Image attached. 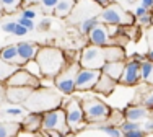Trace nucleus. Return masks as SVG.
Segmentation results:
<instances>
[{"label":"nucleus","mask_w":153,"mask_h":137,"mask_svg":"<svg viewBox=\"0 0 153 137\" xmlns=\"http://www.w3.org/2000/svg\"><path fill=\"white\" fill-rule=\"evenodd\" d=\"M36 60L41 67L42 77L51 80H54L56 75H59L62 68L67 66L65 52L56 46H41L36 54Z\"/></svg>","instance_id":"f257e3e1"},{"label":"nucleus","mask_w":153,"mask_h":137,"mask_svg":"<svg viewBox=\"0 0 153 137\" xmlns=\"http://www.w3.org/2000/svg\"><path fill=\"white\" fill-rule=\"evenodd\" d=\"M28 111H36V113H44V111L54 109L64 104L60 93L51 90L49 86H38L31 92L28 100L23 103Z\"/></svg>","instance_id":"f03ea898"},{"label":"nucleus","mask_w":153,"mask_h":137,"mask_svg":"<svg viewBox=\"0 0 153 137\" xmlns=\"http://www.w3.org/2000/svg\"><path fill=\"white\" fill-rule=\"evenodd\" d=\"M82 108H83V113H85L86 124L90 126L106 122L109 114H111V108L103 100L96 98V96H90V98L82 100Z\"/></svg>","instance_id":"7ed1b4c3"},{"label":"nucleus","mask_w":153,"mask_h":137,"mask_svg":"<svg viewBox=\"0 0 153 137\" xmlns=\"http://www.w3.org/2000/svg\"><path fill=\"white\" fill-rule=\"evenodd\" d=\"M98 18L101 23L108 26H132L135 23V16L126 12L121 5H114V3H109L108 7L101 8Z\"/></svg>","instance_id":"20e7f679"},{"label":"nucleus","mask_w":153,"mask_h":137,"mask_svg":"<svg viewBox=\"0 0 153 137\" xmlns=\"http://www.w3.org/2000/svg\"><path fill=\"white\" fill-rule=\"evenodd\" d=\"M82 68L78 60L74 62H67V66L60 70L59 75H56L54 78V86L57 88V92L60 95H74L76 92L75 90V80H76V74Z\"/></svg>","instance_id":"39448f33"},{"label":"nucleus","mask_w":153,"mask_h":137,"mask_svg":"<svg viewBox=\"0 0 153 137\" xmlns=\"http://www.w3.org/2000/svg\"><path fill=\"white\" fill-rule=\"evenodd\" d=\"M42 131L44 132H70L67 126V119H65V111L64 106L54 108V109L44 111L42 113Z\"/></svg>","instance_id":"423d86ee"},{"label":"nucleus","mask_w":153,"mask_h":137,"mask_svg":"<svg viewBox=\"0 0 153 137\" xmlns=\"http://www.w3.org/2000/svg\"><path fill=\"white\" fill-rule=\"evenodd\" d=\"M64 106L65 111V119H67V126L70 129V132H78L82 131L86 126V119H85V113L82 108V101L72 98L70 101H67Z\"/></svg>","instance_id":"0eeeda50"},{"label":"nucleus","mask_w":153,"mask_h":137,"mask_svg":"<svg viewBox=\"0 0 153 137\" xmlns=\"http://www.w3.org/2000/svg\"><path fill=\"white\" fill-rule=\"evenodd\" d=\"M80 66L85 67V68H103L104 62V49L101 46H94V44H90V46H85L80 52V59H78Z\"/></svg>","instance_id":"6e6552de"},{"label":"nucleus","mask_w":153,"mask_h":137,"mask_svg":"<svg viewBox=\"0 0 153 137\" xmlns=\"http://www.w3.org/2000/svg\"><path fill=\"white\" fill-rule=\"evenodd\" d=\"M140 66H142L140 60H135V59L126 60L122 75H121V78H119L117 83H121L122 86H137L142 82Z\"/></svg>","instance_id":"1a4fd4ad"},{"label":"nucleus","mask_w":153,"mask_h":137,"mask_svg":"<svg viewBox=\"0 0 153 137\" xmlns=\"http://www.w3.org/2000/svg\"><path fill=\"white\" fill-rule=\"evenodd\" d=\"M5 86H30V88H38V86H41V78L30 74L25 67H18L10 75L8 80L5 82Z\"/></svg>","instance_id":"9d476101"},{"label":"nucleus","mask_w":153,"mask_h":137,"mask_svg":"<svg viewBox=\"0 0 153 137\" xmlns=\"http://www.w3.org/2000/svg\"><path fill=\"white\" fill-rule=\"evenodd\" d=\"M101 75L100 68H85L82 67L76 74V80H75V90L76 92H90L94 88L98 78Z\"/></svg>","instance_id":"9b49d317"},{"label":"nucleus","mask_w":153,"mask_h":137,"mask_svg":"<svg viewBox=\"0 0 153 137\" xmlns=\"http://www.w3.org/2000/svg\"><path fill=\"white\" fill-rule=\"evenodd\" d=\"M88 41H90V44L101 46V48L112 44V38H111V33H109L108 25H104V23H101V21H100V23H98L96 26L90 31Z\"/></svg>","instance_id":"f8f14e48"},{"label":"nucleus","mask_w":153,"mask_h":137,"mask_svg":"<svg viewBox=\"0 0 153 137\" xmlns=\"http://www.w3.org/2000/svg\"><path fill=\"white\" fill-rule=\"evenodd\" d=\"M34 88L30 86H5V101L13 104H21L28 100Z\"/></svg>","instance_id":"ddd939ff"},{"label":"nucleus","mask_w":153,"mask_h":137,"mask_svg":"<svg viewBox=\"0 0 153 137\" xmlns=\"http://www.w3.org/2000/svg\"><path fill=\"white\" fill-rule=\"evenodd\" d=\"M42 127V113H36V111H28L21 119V129L28 134L38 132Z\"/></svg>","instance_id":"4468645a"},{"label":"nucleus","mask_w":153,"mask_h":137,"mask_svg":"<svg viewBox=\"0 0 153 137\" xmlns=\"http://www.w3.org/2000/svg\"><path fill=\"white\" fill-rule=\"evenodd\" d=\"M16 49H18V57H20L21 67H23L28 60L36 57L39 46L36 42H31V41H21V42H16Z\"/></svg>","instance_id":"2eb2a0df"},{"label":"nucleus","mask_w":153,"mask_h":137,"mask_svg":"<svg viewBox=\"0 0 153 137\" xmlns=\"http://www.w3.org/2000/svg\"><path fill=\"white\" fill-rule=\"evenodd\" d=\"M116 85H117V80H114V78H111L109 75L101 72V75H100V78H98V82H96V85H94L93 90L96 93H100V95H103V96H111L112 92L116 90Z\"/></svg>","instance_id":"dca6fc26"},{"label":"nucleus","mask_w":153,"mask_h":137,"mask_svg":"<svg viewBox=\"0 0 153 137\" xmlns=\"http://www.w3.org/2000/svg\"><path fill=\"white\" fill-rule=\"evenodd\" d=\"M122 114L126 121H143L150 116V111L142 104H129L126 109H122Z\"/></svg>","instance_id":"f3484780"},{"label":"nucleus","mask_w":153,"mask_h":137,"mask_svg":"<svg viewBox=\"0 0 153 137\" xmlns=\"http://www.w3.org/2000/svg\"><path fill=\"white\" fill-rule=\"evenodd\" d=\"M21 131V121L0 119V137H18Z\"/></svg>","instance_id":"a211bd4d"},{"label":"nucleus","mask_w":153,"mask_h":137,"mask_svg":"<svg viewBox=\"0 0 153 137\" xmlns=\"http://www.w3.org/2000/svg\"><path fill=\"white\" fill-rule=\"evenodd\" d=\"M26 113L28 109L25 106H16L13 103L0 106V119H16V118H23Z\"/></svg>","instance_id":"6ab92c4d"},{"label":"nucleus","mask_w":153,"mask_h":137,"mask_svg":"<svg viewBox=\"0 0 153 137\" xmlns=\"http://www.w3.org/2000/svg\"><path fill=\"white\" fill-rule=\"evenodd\" d=\"M124 64H126V60H108V62H104L101 72L119 82V78L122 75V70H124Z\"/></svg>","instance_id":"aec40b11"},{"label":"nucleus","mask_w":153,"mask_h":137,"mask_svg":"<svg viewBox=\"0 0 153 137\" xmlns=\"http://www.w3.org/2000/svg\"><path fill=\"white\" fill-rule=\"evenodd\" d=\"M0 59L3 62H8V64H13V66H18L21 67V62H20V57H18V49H16V44H7L0 49Z\"/></svg>","instance_id":"412c9836"},{"label":"nucleus","mask_w":153,"mask_h":137,"mask_svg":"<svg viewBox=\"0 0 153 137\" xmlns=\"http://www.w3.org/2000/svg\"><path fill=\"white\" fill-rule=\"evenodd\" d=\"M75 8V0H59V3L56 5L52 15L56 18H67L72 15Z\"/></svg>","instance_id":"4be33fe9"},{"label":"nucleus","mask_w":153,"mask_h":137,"mask_svg":"<svg viewBox=\"0 0 153 137\" xmlns=\"http://www.w3.org/2000/svg\"><path fill=\"white\" fill-rule=\"evenodd\" d=\"M104 59L108 60H126V51L121 44H109L104 46Z\"/></svg>","instance_id":"5701e85b"},{"label":"nucleus","mask_w":153,"mask_h":137,"mask_svg":"<svg viewBox=\"0 0 153 137\" xmlns=\"http://www.w3.org/2000/svg\"><path fill=\"white\" fill-rule=\"evenodd\" d=\"M93 129H96V131H101V132H104L106 136L109 137H124L122 136V131L119 129V126H116V124H111V122H100V124H93L91 126Z\"/></svg>","instance_id":"b1692460"},{"label":"nucleus","mask_w":153,"mask_h":137,"mask_svg":"<svg viewBox=\"0 0 153 137\" xmlns=\"http://www.w3.org/2000/svg\"><path fill=\"white\" fill-rule=\"evenodd\" d=\"M140 74H142V80L148 86H153V62L152 60H148V59L142 60Z\"/></svg>","instance_id":"393cba45"},{"label":"nucleus","mask_w":153,"mask_h":137,"mask_svg":"<svg viewBox=\"0 0 153 137\" xmlns=\"http://www.w3.org/2000/svg\"><path fill=\"white\" fill-rule=\"evenodd\" d=\"M16 68H18V66H13V64H8V62H3V60L0 59V83H5V82L10 78V75H12Z\"/></svg>","instance_id":"a878e982"},{"label":"nucleus","mask_w":153,"mask_h":137,"mask_svg":"<svg viewBox=\"0 0 153 137\" xmlns=\"http://www.w3.org/2000/svg\"><path fill=\"white\" fill-rule=\"evenodd\" d=\"M98 23H100V18H98V16H90V18L82 20V21H80V33L85 34V36H88L90 31H91Z\"/></svg>","instance_id":"bb28decb"},{"label":"nucleus","mask_w":153,"mask_h":137,"mask_svg":"<svg viewBox=\"0 0 153 137\" xmlns=\"http://www.w3.org/2000/svg\"><path fill=\"white\" fill-rule=\"evenodd\" d=\"M0 3H2L3 13H13L20 10V7L23 5V0H0Z\"/></svg>","instance_id":"cd10ccee"},{"label":"nucleus","mask_w":153,"mask_h":137,"mask_svg":"<svg viewBox=\"0 0 153 137\" xmlns=\"http://www.w3.org/2000/svg\"><path fill=\"white\" fill-rule=\"evenodd\" d=\"M137 104L145 106L152 113V111H153V88H148L147 92H142V100Z\"/></svg>","instance_id":"c85d7f7f"},{"label":"nucleus","mask_w":153,"mask_h":137,"mask_svg":"<svg viewBox=\"0 0 153 137\" xmlns=\"http://www.w3.org/2000/svg\"><path fill=\"white\" fill-rule=\"evenodd\" d=\"M25 68H26L30 74H33L34 77H38V78H42V74H41V67H39V64H38V60H36V57L34 59H31V60H28L26 64L23 66Z\"/></svg>","instance_id":"c756f323"},{"label":"nucleus","mask_w":153,"mask_h":137,"mask_svg":"<svg viewBox=\"0 0 153 137\" xmlns=\"http://www.w3.org/2000/svg\"><path fill=\"white\" fill-rule=\"evenodd\" d=\"M140 127H142L140 122H137V121H122L119 124V129L122 131V134L127 131H134V129H140Z\"/></svg>","instance_id":"7c9ffc66"},{"label":"nucleus","mask_w":153,"mask_h":137,"mask_svg":"<svg viewBox=\"0 0 153 137\" xmlns=\"http://www.w3.org/2000/svg\"><path fill=\"white\" fill-rule=\"evenodd\" d=\"M57 3H59V0H41V2H39V5H41V10H42V12L52 13Z\"/></svg>","instance_id":"2f4dec72"},{"label":"nucleus","mask_w":153,"mask_h":137,"mask_svg":"<svg viewBox=\"0 0 153 137\" xmlns=\"http://www.w3.org/2000/svg\"><path fill=\"white\" fill-rule=\"evenodd\" d=\"M51 26H52V20H51V16H44L39 20L38 23V30L39 31H49Z\"/></svg>","instance_id":"473e14b6"},{"label":"nucleus","mask_w":153,"mask_h":137,"mask_svg":"<svg viewBox=\"0 0 153 137\" xmlns=\"http://www.w3.org/2000/svg\"><path fill=\"white\" fill-rule=\"evenodd\" d=\"M152 20H153V8L147 13V15L137 18V21H138V25H140V26H152Z\"/></svg>","instance_id":"72a5a7b5"},{"label":"nucleus","mask_w":153,"mask_h":137,"mask_svg":"<svg viewBox=\"0 0 153 137\" xmlns=\"http://www.w3.org/2000/svg\"><path fill=\"white\" fill-rule=\"evenodd\" d=\"M18 23L20 25H23L25 28H28L30 31H33V30H36V23H34V20H30V18H25V16H20L18 18Z\"/></svg>","instance_id":"f704fd0d"},{"label":"nucleus","mask_w":153,"mask_h":137,"mask_svg":"<svg viewBox=\"0 0 153 137\" xmlns=\"http://www.w3.org/2000/svg\"><path fill=\"white\" fill-rule=\"evenodd\" d=\"M148 134V132L147 131H145V129H134V131H127V132H124V137H145V136H147Z\"/></svg>","instance_id":"c9c22d12"},{"label":"nucleus","mask_w":153,"mask_h":137,"mask_svg":"<svg viewBox=\"0 0 153 137\" xmlns=\"http://www.w3.org/2000/svg\"><path fill=\"white\" fill-rule=\"evenodd\" d=\"M15 26H16V20L15 21H5V23H2V31L7 34H13V31H15Z\"/></svg>","instance_id":"e433bc0d"},{"label":"nucleus","mask_w":153,"mask_h":137,"mask_svg":"<svg viewBox=\"0 0 153 137\" xmlns=\"http://www.w3.org/2000/svg\"><path fill=\"white\" fill-rule=\"evenodd\" d=\"M28 33H30V30H28V28H25L23 25H20V23L16 21V26H15V31H13V34L18 36V38H23V36H26Z\"/></svg>","instance_id":"4c0bfd02"},{"label":"nucleus","mask_w":153,"mask_h":137,"mask_svg":"<svg viewBox=\"0 0 153 137\" xmlns=\"http://www.w3.org/2000/svg\"><path fill=\"white\" fill-rule=\"evenodd\" d=\"M20 16H25V18H30V20H34L36 16H38V12H36L34 8H30V7H26V8L21 10V15Z\"/></svg>","instance_id":"58836bf2"},{"label":"nucleus","mask_w":153,"mask_h":137,"mask_svg":"<svg viewBox=\"0 0 153 137\" xmlns=\"http://www.w3.org/2000/svg\"><path fill=\"white\" fill-rule=\"evenodd\" d=\"M150 10H152V8H147L145 5H142V3H140V5H138L137 8H135V12H134V16H135V20H137V18H140V16L147 15V13L150 12Z\"/></svg>","instance_id":"ea45409f"},{"label":"nucleus","mask_w":153,"mask_h":137,"mask_svg":"<svg viewBox=\"0 0 153 137\" xmlns=\"http://www.w3.org/2000/svg\"><path fill=\"white\" fill-rule=\"evenodd\" d=\"M147 44H148V51H152L153 49V28L148 30V33H147Z\"/></svg>","instance_id":"a19ab883"},{"label":"nucleus","mask_w":153,"mask_h":137,"mask_svg":"<svg viewBox=\"0 0 153 137\" xmlns=\"http://www.w3.org/2000/svg\"><path fill=\"white\" fill-rule=\"evenodd\" d=\"M143 129L147 132H153V119H148L147 122L143 124Z\"/></svg>","instance_id":"79ce46f5"},{"label":"nucleus","mask_w":153,"mask_h":137,"mask_svg":"<svg viewBox=\"0 0 153 137\" xmlns=\"http://www.w3.org/2000/svg\"><path fill=\"white\" fill-rule=\"evenodd\" d=\"M5 101V83H0V104Z\"/></svg>","instance_id":"37998d69"},{"label":"nucleus","mask_w":153,"mask_h":137,"mask_svg":"<svg viewBox=\"0 0 153 137\" xmlns=\"http://www.w3.org/2000/svg\"><path fill=\"white\" fill-rule=\"evenodd\" d=\"M94 3H96V5H100L101 8H104V7H108L109 3H111V0H93Z\"/></svg>","instance_id":"c03bdc74"},{"label":"nucleus","mask_w":153,"mask_h":137,"mask_svg":"<svg viewBox=\"0 0 153 137\" xmlns=\"http://www.w3.org/2000/svg\"><path fill=\"white\" fill-rule=\"evenodd\" d=\"M67 134H64V132H47V137H67Z\"/></svg>","instance_id":"a18cd8bd"},{"label":"nucleus","mask_w":153,"mask_h":137,"mask_svg":"<svg viewBox=\"0 0 153 137\" xmlns=\"http://www.w3.org/2000/svg\"><path fill=\"white\" fill-rule=\"evenodd\" d=\"M142 5H145L147 8H153V0H140Z\"/></svg>","instance_id":"49530a36"},{"label":"nucleus","mask_w":153,"mask_h":137,"mask_svg":"<svg viewBox=\"0 0 153 137\" xmlns=\"http://www.w3.org/2000/svg\"><path fill=\"white\" fill-rule=\"evenodd\" d=\"M41 0H23V3H28V5H36V3H39Z\"/></svg>","instance_id":"de8ad7c7"},{"label":"nucleus","mask_w":153,"mask_h":137,"mask_svg":"<svg viewBox=\"0 0 153 137\" xmlns=\"http://www.w3.org/2000/svg\"><path fill=\"white\" fill-rule=\"evenodd\" d=\"M145 59H148V60H152V62H153V49L145 54Z\"/></svg>","instance_id":"09e8293b"},{"label":"nucleus","mask_w":153,"mask_h":137,"mask_svg":"<svg viewBox=\"0 0 153 137\" xmlns=\"http://www.w3.org/2000/svg\"><path fill=\"white\" fill-rule=\"evenodd\" d=\"M67 137H75V132H68Z\"/></svg>","instance_id":"8fccbe9b"},{"label":"nucleus","mask_w":153,"mask_h":137,"mask_svg":"<svg viewBox=\"0 0 153 137\" xmlns=\"http://www.w3.org/2000/svg\"><path fill=\"white\" fill-rule=\"evenodd\" d=\"M2 13H3V10H2V8H0V16H2Z\"/></svg>","instance_id":"3c124183"},{"label":"nucleus","mask_w":153,"mask_h":137,"mask_svg":"<svg viewBox=\"0 0 153 137\" xmlns=\"http://www.w3.org/2000/svg\"><path fill=\"white\" fill-rule=\"evenodd\" d=\"M152 26H153V20H152Z\"/></svg>","instance_id":"603ef678"},{"label":"nucleus","mask_w":153,"mask_h":137,"mask_svg":"<svg viewBox=\"0 0 153 137\" xmlns=\"http://www.w3.org/2000/svg\"><path fill=\"white\" fill-rule=\"evenodd\" d=\"M0 8H2V3H0Z\"/></svg>","instance_id":"864d4df0"}]
</instances>
